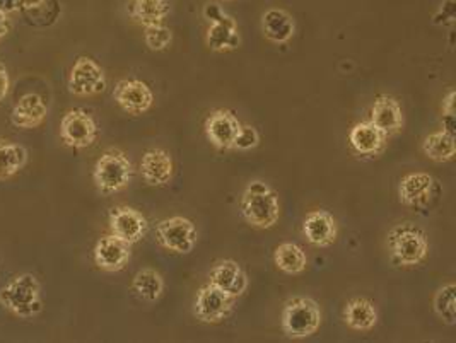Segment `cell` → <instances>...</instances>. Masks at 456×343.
Here are the masks:
<instances>
[{
    "label": "cell",
    "mask_w": 456,
    "mask_h": 343,
    "mask_svg": "<svg viewBox=\"0 0 456 343\" xmlns=\"http://www.w3.org/2000/svg\"><path fill=\"white\" fill-rule=\"evenodd\" d=\"M241 216L256 229L273 227L281 216L277 193L265 182H249L241 195Z\"/></svg>",
    "instance_id": "cell-1"
},
{
    "label": "cell",
    "mask_w": 456,
    "mask_h": 343,
    "mask_svg": "<svg viewBox=\"0 0 456 343\" xmlns=\"http://www.w3.org/2000/svg\"><path fill=\"white\" fill-rule=\"evenodd\" d=\"M0 304L20 318H35L43 311L42 285L33 274H21L0 290Z\"/></svg>",
    "instance_id": "cell-2"
},
{
    "label": "cell",
    "mask_w": 456,
    "mask_h": 343,
    "mask_svg": "<svg viewBox=\"0 0 456 343\" xmlns=\"http://www.w3.org/2000/svg\"><path fill=\"white\" fill-rule=\"evenodd\" d=\"M387 240L392 258L400 266H415L424 262L429 253V241L426 233L412 223L395 225L388 233Z\"/></svg>",
    "instance_id": "cell-3"
},
{
    "label": "cell",
    "mask_w": 456,
    "mask_h": 343,
    "mask_svg": "<svg viewBox=\"0 0 456 343\" xmlns=\"http://www.w3.org/2000/svg\"><path fill=\"white\" fill-rule=\"evenodd\" d=\"M94 184L104 195L125 190L134 178V166L126 154L118 149H110L94 166Z\"/></svg>",
    "instance_id": "cell-4"
},
{
    "label": "cell",
    "mask_w": 456,
    "mask_h": 343,
    "mask_svg": "<svg viewBox=\"0 0 456 343\" xmlns=\"http://www.w3.org/2000/svg\"><path fill=\"white\" fill-rule=\"evenodd\" d=\"M282 330L286 337L299 340L312 337L322 324V311L312 298H294L282 309Z\"/></svg>",
    "instance_id": "cell-5"
},
{
    "label": "cell",
    "mask_w": 456,
    "mask_h": 343,
    "mask_svg": "<svg viewBox=\"0 0 456 343\" xmlns=\"http://www.w3.org/2000/svg\"><path fill=\"white\" fill-rule=\"evenodd\" d=\"M441 197V186L436 178L428 173L405 175L398 183L400 202L415 210L431 208Z\"/></svg>",
    "instance_id": "cell-6"
},
{
    "label": "cell",
    "mask_w": 456,
    "mask_h": 343,
    "mask_svg": "<svg viewBox=\"0 0 456 343\" xmlns=\"http://www.w3.org/2000/svg\"><path fill=\"white\" fill-rule=\"evenodd\" d=\"M204 16L210 22L208 45L212 52H232L240 45L236 20L228 16L217 4H208Z\"/></svg>",
    "instance_id": "cell-7"
},
{
    "label": "cell",
    "mask_w": 456,
    "mask_h": 343,
    "mask_svg": "<svg viewBox=\"0 0 456 343\" xmlns=\"http://www.w3.org/2000/svg\"><path fill=\"white\" fill-rule=\"evenodd\" d=\"M156 240L173 253L188 255L197 242V227L187 217H169L156 225Z\"/></svg>",
    "instance_id": "cell-8"
},
{
    "label": "cell",
    "mask_w": 456,
    "mask_h": 343,
    "mask_svg": "<svg viewBox=\"0 0 456 343\" xmlns=\"http://www.w3.org/2000/svg\"><path fill=\"white\" fill-rule=\"evenodd\" d=\"M236 298H232L214 283L204 285L195 299V316L202 323L217 324L232 313Z\"/></svg>",
    "instance_id": "cell-9"
},
{
    "label": "cell",
    "mask_w": 456,
    "mask_h": 343,
    "mask_svg": "<svg viewBox=\"0 0 456 343\" xmlns=\"http://www.w3.org/2000/svg\"><path fill=\"white\" fill-rule=\"evenodd\" d=\"M61 137L65 145L74 149H86L98 137V125L84 110H70L61 123Z\"/></svg>",
    "instance_id": "cell-10"
},
{
    "label": "cell",
    "mask_w": 456,
    "mask_h": 343,
    "mask_svg": "<svg viewBox=\"0 0 456 343\" xmlns=\"http://www.w3.org/2000/svg\"><path fill=\"white\" fill-rule=\"evenodd\" d=\"M106 89V76L98 61L79 57L69 76V91L76 96H94Z\"/></svg>",
    "instance_id": "cell-11"
},
{
    "label": "cell",
    "mask_w": 456,
    "mask_h": 343,
    "mask_svg": "<svg viewBox=\"0 0 456 343\" xmlns=\"http://www.w3.org/2000/svg\"><path fill=\"white\" fill-rule=\"evenodd\" d=\"M111 234L128 242L130 246L141 241L149 231V223L144 216L132 207H115L110 212Z\"/></svg>",
    "instance_id": "cell-12"
},
{
    "label": "cell",
    "mask_w": 456,
    "mask_h": 343,
    "mask_svg": "<svg viewBox=\"0 0 456 343\" xmlns=\"http://www.w3.org/2000/svg\"><path fill=\"white\" fill-rule=\"evenodd\" d=\"M113 98L118 102V106L130 115H142L151 110L154 102V94L151 87L145 82L137 79L118 82L115 86Z\"/></svg>",
    "instance_id": "cell-13"
},
{
    "label": "cell",
    "mask_w": 456,
    "mask_h": 343,
    "mask_svg": "<svg viewBox=\"0 0 456 343\" xmlns=\"http://www.w3.org/2000/svg\"><path fill=\"white\" fill-rule=\"evenodd\" d=\"M240 128L241 123L229 110H216L206 120V135L210 143L221 151H229L234 147Z\"/></svg>",
    "instance_id": "cell-14"
},
{
    "label": "cell",
    "mask_w": 456,
    "mask_h": 343,
    "mask_svg": "<svg viewBox=\"0 0 456 343\" xmlns=\"http://www.w3.org/2000/svg\"><path fill=\"white\" fill-rule=\"evenodd\" d=\"M130 244L115 234L103 236L94 246V262L104 272H120L130 262Z\"/></svg>",
    "instance_id": "cell-15"
},
{
    "label": "cell",
    "mask_w": 456,
    "mask_h": 343,
    "mask_svg": "<svg viewBox=\"0 0 456 343\" xmlns=\"http://www.w3.org/2000/svg\"><path fill=\"white\" fill-rule=\"evenodd\" d=\"M175 164L163 149H149L141 162V173L147 184L167 186L173 180Z\"/></svg>",
    "instance_id": "cell-16"
},
{
    "label": "cell",
    "mask_w": 456,
    "mask_h": 343,
    "mask_svg": "<svg viewBox=\"0 0 456 343\" xmlns=\"http://www.w3.org/2000/svg\"><path fill=\"white\" fill-rule=\"evenodd\" d=\"M210 283L223 289L224 292L231 294L232 298H240L245 294L248 287V277L243 272V268L232 260L219 262L210 272Z\"/></svg>",
    "instance_id": "cell-17"
},
{
    "label": "cell",
    "mask_w": 456,
    "mask_h": 343,
    "mask_svg": "<svg viewBox=\"0 0 456 343\" xmlns=\"http://www.w3.org/2000/svg\"><path fill=\"white\" fill-rule=\"evenodd\" d=\"M387 134H383L373 121H361L354 125L349 132V142L359 156H378L387 142Z\"/></svg>",
    "instance_id": "cell-18"
},
{
    "label": "cell",
    "mask_w": 456,
    "mask_h": 343,
    "mask_svg": "<svg viewBox=\"0 0 456 343\" xmlns=\"http://www.w3.org/2000/svg\"><path fill=\"white\" fill-rule=\"evenodd\" d=\"M46 115H48V108L42 96L37 93H29V94H24L14 106L11 113V121L18 128L29 130V128L40 127L46 118Z\"/></svg>",
    "instance_id": "cell-19"
},
{
    "label": "cell",
    "mask_w": 456,
    "mask_h": 343,
    "mask_svg": "<svg viewBox=\"0 0 456 343\" xmlns=\"http://www.w3.org/2000/svg\"><path fill=\"white\" fill-rule=\"evenodd\" d=\"M371 121L387 135H394L403 127V113L394 96L381 94L374 100Z\"/></svg>",
    "instance_id": "cell-20"
},
{
    "label": "cell",
    "mask_w": 456,
    "mask_h": 343,
    "mask_svg": "<svg viewBox=\"0 0 456 343\" xmlns=\"http://www.w3.org/2000/svg\"><path fill=\"white\" fill-rule=\"evenodd\" d=\"M303 233L313 246L327 248L337 240V223L329 212L316 210L306 216L303 224Z\"/></svg>",
    "instance_id": "cell-21"
},
{
    "label": "cell",
    "mask_w": 456,
    "mask_h": 343,
    "mask_svg": "<svg viewBox=\"0 0 456 343\" xmlns=\"http://www.w3.org/2000/svg\"><path fill=\"white\" fill-rule=\"evenodd\" d=\"M262 29L267 40L272 43H288L294 37L296 24L289 12L284 9H269L262 16Z\"/></svg>",
    "instance_id": "cell-22"
},
{
    "label": "cell",
    "mask_w": 456,
    "mask_h": 343,
    "mask_svg": "<svg viewBox=\"0 0 456 343\" xmlns=\"http://www.w3.org/2000/svg\"><path fill=\"white\" fill-rule=\"evenodd\" d=\"M344 322L355 331H370L378 323V311L371 301L355 298L344 309Z\"/></svg>",
    "instance_id": "cell-23"
},
{
    "label": "cell",
    "mask_w": 456,
    "mask_h": 343,
    "mask_svg": "<svg viewBox=\"0 0 456 343\" xmlns=\"http://www.w3.org/2000/svg\"><path fill=\"white\" fill-rule=\"evenodd\" d=\"M20 11L33 26H52L62 12V4L61 0H21Z\"/></svg>",
    "instance_id": "cell-24"
},
{
    "label": "cell",
    "mask_w": 456,
    "mask_h": 343,
    "mask_svg": "<svg viewBox=\"0 0 456 343\" xmlns=\"http://www.w3.org/2000/svg\"><path fill=\"white\" fill-rule=\"evenodd\" d=\"M169 14L167 0H132L130 16L142 26L163 24Z\"/></svg>",
    "instance_id": "cell-25"
},
{
    "label": "cell",
    "mask_w": 456,
    "mask_h": 343,
    "mask_svg": "<svg viewBox=\"0 0 456 343\" xmlns=\"http://www.w3.org/2000/svg\"><path fill=\"white\" fill-rule=\"evenodd\" d=\"M28 164V151L16 142L0 141V180H9Z\"/></svg>",
    "instance_id": "cell-26"
},
{
    "label": "cell",
    "mask_w": 456,
    "mask_h": 343,
    "mask_svg": "<svg viewBox=\"0 0 456 343\" xmlns=\"http://www.w3.org/2000/svg\"><path fill=\"white\" fill-rule=\"evenodd\" d=\"M273 262L279 270L294 275V274H301L306 270L308 257L297 244L282 242L273 251Z\"/></svg>",
    "instance_id": "cell-27"
},
{
    "label": "cell",
    "mask_w": 456,
    "mask_h": 343,
    "mask_svg": "<svg viewBox=\"0 0 456 343\" xmlns=\"http://www.w3.org/2000/svg\"><path fill=\"white\" fill-rule=\"evenodd\" d=\"M424 154L436 162L452 161L456 154L455 137L448 132H435L422 142Z\"/></svg>",
    "instance_id": "cell-28"
},
{
    "label": "cell",
    "mask_w": 456,
    "mask_h": 343,
    "mask_svg": "<svg viewBox=\"0 0 456 343\" xmlns=\"http://www.w3.org/2000/svg\"><path fill=\"white\" fill-rule=\"evenodd\" d=\"M132 289L141 299H144L147 303H154L161 298V294L165 290V282H163V277L156 270L145 268L134 277Z\"/></svg>",
    "instance_id": "cell-29"
},
{
    "label": "cell",
    "mask_w": 456,
    "mask_h": 343,
    "mask_svg": "<svg viewBox=\"0 0 456 343\" xmlns=\"http://www.w3.org/2000/svg\"><path fill=\"white\" fill-rule=\"evenodd\" d=\"M436 314L450 326L456 323V287L450 282L443 285L435 298Z\"/></svg>",
    "instance_id": "cell-30"
},
{
    "label": "cell",
    "mask_w": 456,
    "mask_h": 343,
    "mask_svg": "<svg viewBox=\"0 0 456 343\" xmlns=\"http://www.w3.org/2000/svg\"><path fill=\"white\" fill-rule=\"evenodd\" d=\"M145 45L152 52H161L167 50V46L173 41V33L165 24H154V26H145L144 28Z\"/></svg>",
    "instance_id": "cell-31"
},
{
    "label": "cell",
    "mask_w": 456,
    "mask_h": 343,
    "mask_svg": "<svg viewBox=\"0 0 456 343\" xmlns=\"http://www.w3.org/2000/svg\"><path fill=\"white\" fill-rule=\"evenodd\" d=\"M260 143V135L256 132L255 127H249V125H241L238 135H236V141H234V147L232 149H238V151H251L255 149L256 145Z\"/></svg>",
    "instance_id": "cell-32"
},
{
    "label": "cell",
    "mask_w": 456,
    "mask_h": 343,
    "mask_svg": "<svg viewBox=\"0 0 456 343\" xmlns=\"http://www.w3.org/2000/svg\"><path fill=\"white\" fill-rule=\"evenodd\" d=\"M443 9L439 11V14L443 16V20H439V24H453L455 20V2L453 0H448L444 5H441Z\"/></svg>",
    "instance_id": "cell-33"
},
{
    "label": "cell",
    "mask_w": 456,
    "mask_h": 343,
    "mask_svg": "<svg viewBox=\"0 0 456 343\" xmlns=\"http://www.w3.org/2000/svg\"><path fill=\"white\" fill-rule=\"evenodd\" d=\"M443 115H455V89H450L443 98Z\"/></svg>",
    "instance_id": "cell-34"
},
{
    "label": "cell",
    "mask_w": 456,
    "mask_h": 343,
    "mask_svg": "<svg viewBox=\"0 0 456 343\" xmlns=\"http://www.w3.org/2000/svg\"><path fill=\"white\" fill-rule=\"evenodd\" d=\"M7 91H9V74L5 67L0 63V102L7 96Z\"/></svg>",
    "instance_id": "cell-35"
},
{
    "label": "cell",
    "mask_w": 456,
    "mask_h": 343,
    "mask_svg": "<svg viewBox=\"0 0 456 343\" xmlns=\"http://www.w3.org/2000/svg\"><path fill=\"white\" fill-rule=\"evenodd\" d=\"M20 9H21V0H0V11H4L5 14Z\"/></svg>",
    "instance_id": "cell-36"
},
{
    "label": "cell",
    "mask_w": 456,
    "mask_h": 343,
    "mask_svg": "<svg viewBox=\"0 0 456 343\" xmlns=\"http://www.w3.org/2000/svg\"><path fill=\"white\" fill-rule=\"evenodd\" d=\"M11 31V22L4 11H0V38H4Z\"/></svg>",
    "instance_id": "cell-37"
}]
</instances>
